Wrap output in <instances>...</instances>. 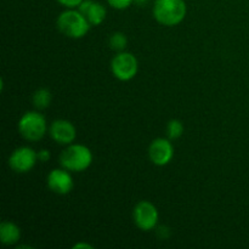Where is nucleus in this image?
<instances>
[{"label":"nucleus","instance_id":"nucleus-1","mask_svg":"<svg viewBox=\"0 0 249 249\" xmlns=\"http://www.w3.org/2000/svg\"><path fill=\"white\" fill-rule=\"evenodd\" d=\"M152 14L158 23L167 27H174L181 23L187 14L185 0H156Z\"/></svg>","mask_w":249,"mask_h":249},{"label":"nucleus","instance_id":"nucleus-2","mask_svg":"<svg viewBox=\"0 0 249 249\" xmlns=\"http://www.w3.org/2000/svg\"><path fill=\"white\" fill-rule=\"evenodd\" d=\"M56 26L63 36L72 39H80L87 36L91 24L78 9H67L58 15Z\"/></svg>","mask_w":249,"mask_h":249},{"label":"nucleus","instance_id":"nucleus-3","mask_svg":"<svg viewBox=\"0 0 249 249\" xmlns=\"http://www.w3.org/2000/svg\"><path fill=\"white\" fill-rule=\"evenodd\" d=\"M92 160L91 150L82 143H71L60 155L61 167L70 172H84L92 164Z\"/></svg>","mask_w":249,"mask_h":249},{"label":"nucleus","instance_id":"nucleus-4","mask_svg":"<svg viewBox=\"0 0 249 249\" xmlns=\"http://www.w3.org/2000/svg\"><path fill=\"white\" fill-rule=\"evenodd\" d=\"M18 133L27 141L41 140L48 131V123L45 117L38 111L26 112L18 121Z\"/></svg>","mask_w":249,"mask_h":249},{"label":"nucleus","instance_id":"nucleus-5","mask_svg":"<svg viewBox=\"0 0 249 249\" xmlns=\"http://www.w3.org/2000/svg\"><path fill=\"white\" fill-rule=\"evenodd\" d=\"M112 74L121 82H129L139 71V61L135 55L129 51H121L111 61Z\"/></svg>","mask_w":249,"mask_h":249},{"label":"nucleus","instance_id":"nucleus-6","mask_svg":"<svg viewBox=\"0 0 249 249\" xmlns=\"http://www.w3.org/2000/svg\"><path fill=\"white\" fill-rule=\"evenodd\" d=\"M134 224L142 231H151L157 226L160 213L150 201H140L133 211Z\"/></svg>","mask_w":249,"mask_h":249},{"label":"nucleus","instance_id":"nucleus-7","mask_svg":"<svg viewBox=\"0 0 249 249\" xmlns=\"http://www.w3.org/2000/svg\"><path fill=\"white\" fill-rule=\"evenodd\" d=\"M38 162V153L29 146H21L12 151L9 157V165L17 174L31 172Z\"/></svg>","mask_w":249,"mask_h":249},{"label":"nucleus","instance_id":"nucleus-8","mask_svg":"<svg viewBox=\"0 0 249 249\" xmlns=\"http://www.w3.org/2000/svg\"><path fill=\"white\" fill-rule=\"evenodd\" d=\"M148 157L151 162L157 167H164L169 164L174 157V146L168 138H157L150 143Z\"/></svg>","mask_w":249,"mask_h":249},{"label":"nucleus","instance_id":"nucleus-9","mask_svg":"<svg viewBox=\"0 0 249 249\" xmlns=\"http://www.w3.org/2000/svg\"><path fill=\"white\" fill-rule=\"evenodd\" d=\"M46 185L53 194L65 196L68 195L74 187V181L70 170L65 168L53 169L46 177Z\"/></svg>","mask_w":249,"mask_h":249},{"label":"nucleus","instance_id":"nucleus-10","mask_svg":"<svg viewBox=\"0 0 249 249\" xmlns=\"http://www.w3.org/2000/svg\"><path fill=\"white\" fill-rule=\"evenodd\" d=\"M49 134L56 143L68 146L74 142L77 129L74 124L67 119H56L49 126Z\"/></svg>","mask_w":249,"mask_h":249},{"label":"nucleus","instance_id":"nucleus-11","mask_svg":"<svg viewBox=\"0 0 249 249\" xmlns=\"http://www.w3.org/2000/svg\"><path fill=\"white\" fill-rule=\"evenodd\" d=\"M77 9L87 17L91 26H100L106 19V7L104 4L95 0H83Z\"/></svg>","mask_w":249,"mask_h":249},{"label":"nucleus","instance_id":"nucleus-12","mask_svg":"<svg viewBox=\"0 0 249 249\" xmlns=\"http://www.w3.org/2000/svg\"><path fill=\"white\" fill-rule=\"evenodd\" d=\"M21 238V229L12 221H2L0 224V241L5 246L16 245Z\"/></svg>","mask_w":249,"mask_h":249},{"label":"nucleus","instance_id":"nucleus-13","mask_svg":"<svg viewBox=\"0 0 249 249\" xmlns=\"http://www.w3.org/2000/svg\"><path fill=\"white\" fill-rule=\"evenodd\" d=\"M32 101H33L34 107L36 109H45L50 106L51 104V92L50 90L46 89V88H40V89L36 90L32 97Z\"/></svg>","mask_w":249,"mask_h":249},{"label":"nucleus","instance_id":"nucleus-14","mask_svg":"<svg viewBox=\"0 0 249 249\" xmlns=\"http://www.w3.org/2000/svg\"><path fill=\"white\" fill-rule=\"evenodd\" d=\"M184 124L179 119H172L168 122L167 128H165V133H167V138L170 140H177V139L181 138L184 134Z\"/></svg>","mask_w":249,"mask_h":249},{"label":"nucleus","instance_id":"nucleus-15","mask_svg":"<svg viewBox=\"0 0 249 249\" xmlns=\"http://www.w3.org/2000/svg\"><path fill=\"white\" fill-rule=\"evenodd\" d=\"M109 48L112 50H114L116 53H121L124 51L126 48V44H128V39H126L125 34L122 33V32H114L113 34H111L109 36Z\"/></svg>","mask_w":249,"mask_h":249},{"label":"nucleus","instance_id":"nucleus-16","mask_svg":"<svg viewBox=\"0 0 249 249\" xmlns=\"http://www.w3.org/2000/svg\"><path fill=\"white\" fill-rule=\"evenodd\" d=\"M107 4L114 10H125L134 4V0H107Z\"/></svg>","mask_w":249,"mask_h":249},{"label":"nucleus","instance_id":"nucleus-17","mask_svg":"<svg viewBox=\"0 0 249 249\" xmlns=\"http://www.w3.org/2000/svg\"><path fill=\"white\" fill-rule=\"evenodd\" d=\"M56 1L65 6L66 9H77L83 0H56Z\"/></svg>","mask_w":249,"mask_h":249},{"label":"nucleus","instance_id":"nucleus-18","mask_svg":"<svg viewBox=\"0 0 249 249\" xmlns=\"http://www.w3.org/2000/svg\"><path fill=\"white\" fill-rule=\"evenodd\" d=\"M38 160L39 162H43V163H45V162H48L49 160H50V151L49 150H45V148H43V150H39L38 152Z\"/></svg>","mask_w":249,"mask_h":249},{"label":"nucleus","instance_id":"nucleus-19","mask_svg":"<svg viewBox=\"0 0 249 249\" xmlns=\"http://www.w3.org/2000/svg\"><path fill=\"white\" fill-rule=\"evenodd\" d=\"M80 248L92 249L94 247H92L91 245H89V243H87V242H78V243H75L74 246H73V249H80Z\"/></svg>","mask_w":249,"mask_h":249},{"label":"nucleus","instance_id":"nucleus-20","mask_svg":"<svg viewBox=\"0 0 249 249\" xmlns=\"http://www.w3.org/2000/svg\"><path fill=\"white\" fill-rule=\"evenodd\" d=\"M148 2H150V0H134V4L138 5V6L140 7L145 6V5H147Z\"/></svg>","mask_w":249,"mask_h":249}]
</instances>
